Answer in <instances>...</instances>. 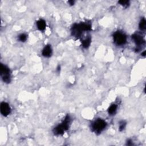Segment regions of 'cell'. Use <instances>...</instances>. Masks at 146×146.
<instances>
[{"label":"cell","instance_id":"obj_12","mask_svg":"<svg viewBox=\"0 0 146 146\" xmlns=\"http://www.w3.org/2000/svg\"><path fill=\"white\" fill-rule=\"evenodd\" d=\"M139 28L141 30H145L146 29V21L144 18H143L139 23Z\"/></svg>","mask_w":146,"mask_h":146},{"label":"cell","instance_id":"obj_15","mask_svg":"<svg viewBox=\"0 0 146 146\" xmlns=\"http://www.w3.org/2000/svg\"><path fill=\"white\" fill-rule=\"evenodd\" d=\"M126 123L124 122L123 121H122L119 124V129L120 131H122L123 129H124L125 127H126Z\"/></svg>","mask_w":146,"mask_h":146},{"label":"cell","instance_id":"obj_6","mask_svg":"<svg viewBox=\"0 0 146 146\" xmlns=\"http://www.w3.org/2000/svg\"><path fill=\"white\" fill-rule=\"evenodd\" d=\"M1 114L4 117H7L11 112V108L8 103L6 102H2L1 104V107H0Z\"/></svg>","mask_w":146,"mask_h":146},{"label":"cell","instance_id":"obj_3","mask_svg":"<svg viewBox=\"0 0 146 146\" xmlns=\"http://www.w3.org/2000/svg\"><path fill=\"white\" fill-rule=\"evenodd\" d=\"M106 126L107 123L102 119H98L92 123L91 128L92 131L96 134H100L102 131L104 130Z\"/></svg>","mask_w":146,"mask_h":146},{"label":"cell","instance_id":"obj_4","mask_svg":"<svg viewBox=\"0 0 146 146\" xmlns=\"http://www.w3.org/2000/svg\"><path fill=\"white\" fill-rule=\"evenodd\" d=\"M113 38L114 43L118 46L124 45L127 42L126 36L123 33L119 31L114 33L113 35Z\"/></svg>","mask_w":146,"mask_h":146},{"label":"cell","instance_id":"obj_8","mask_svg":"<svg viewBox=\"0 0 146 146\" xmlns=\"http://www.w3.org/2000/svg\"><path fill=\"white\" fill-rule=\"evenodd\" d=\"M43 56L45 57H50L52 54V49L50 45H46L42 50Z\"/></svg>","mask_w":146,"mask_h":146},{"label":"cell","instance_id":"obj_17","mask_svg":"<svg viewBox=\"0 0 146 146\" xmlns=\"http://www.w3.org/2000/svg\"><path fill=\"white\" fill-rule=\"evenodd\" d=\"M74 2H74V1H69V3L70 4V5H73L74 4Z\"/></svg>","mask_w":146,"mask_h":146},{"label":"cell","instance_id":"obj_18","mask_svg":"<svg viewBox=\"0 0 146 146\" xmlns=\"http://www.w3.org/2000/svg\"><path fill=\"white\" fill-rule=\"evenodd\" d=\"M142 56H144V57L145 56V51H144V52L142 53Z\"/></svg>","mask_w":146,"mask_h":146},{"label":"cell","instance_id":"obj_2","mask_svg":"<svg viewBox=\"0 0 146 146\" xmlns=\"http://www.w3.org/2000/svg\"><path fill=\"white\" fill-rule=\"evenodd\" d=\"M70 123V118L69 115H67L61 124H59L55 127L53 133L56 135H62L64 132L68 130Z\"/></svg>","mask_w":146,"mask_h":146},{"label":"cell","instance_id":"obj_7","mask_svg":"<svg viewBox=\"0 0 146 146\" xmlns=\"http://www.w3.org/2000/svg\"><path fill=\"white\" fill-rule=\"evenodd\" d=\"M132 39H133L134 42L138 47L143 46L145 43V41L143 37L139 34H134L132 36Z\"/></svg>","mask_w":146,"mask_h":146},{"label":"cell","instance_id":"obj_10","mask_svg":"<svg viewBox=\"0 0 146 146\" xmlns=\"http://www.w3.org/2000/svg\"><path fill=\"white\" fill-rule=\"evenodd\" d=\"M118 106L115 104H113V105H111L110 107L108 108V112L109 113V115H113L116 112V111L117 110Z\"/></svg>","mask_w":146,"mask_h":146},{"label":"cell","instance_id":"obj_14","mask_svg":"<svg viewBox=\"0 0 146 146\" xmlns=\"http://www.w3.org/2000/svg\"><path fill=\"white\" fill-rule=\"evenodd\" d=\"M119 4H120L121 5L123 6L124 7H127L129 4V2L128 1H124V0H122V1H119Z\"/></svg>","mask_w":146,"mask_h":146},{"label":"cell","instance_id":"obj_1","mask_svg":"<svg viewBox=\"0 0 146 146\" xmlns=\"http://www.w3.org/2000/svg\"><path fill=\"white\" fill-rule=\"evenodd\" d=\"M91 30V25L89 23L83 22L80 24L74 25L71 29L73 36L79 38L80 37L82 31H90Z\"/></svg>","mask_w":146,"mask_h":146},{"label":"cell","instance_id":"obj_13","mask_svg":"<svg viewBox=\"0 0 146 146\" xmlns=\"http://www.w3.org/2000/svg\"><path fill=\"white\" fill-rule=\"evenodd\" d=\"M19 40L21 42H25L27 39V36L25 34H21L18 37Z\"/></svg>","mask_w":146,"mask_h":146},{"label":"cell","instance_id":"obj_9","mask_svg":"<svg viewBox=\"0 0 146 146\" xmlns=\"http://www.w3.org/2000/svg\"><path fill=\"white\" fill-rule=\"evenodd\" d=\"M37 28H38L39 30L41 31L45 30L46 26V22L43 20H39L37 22Z\"/></svg>","mask_w":146,"mask_h":146},{"label":"cell","instance_id":"obj_11","mask_svg":"<svg viewBox=\"0 0 146 146\" xmlns=\"http://www.w3.org/2000/svg\"><path fill=\"white\" fill-rule=\"evenodd\" d=\"M82 46L84 48H87L89 47V46L90 45V43H91V38H86L84 40H83L82 41Z\"/></svg>","mask_w":146,"mask_h":146},{"label":"cell","instance_id":"obj_5","mask_svg":"<svg viewBox=\"0 0 146 146\" xmlns=\"http://www.w3.org/2000/svg\"><path fill=\"white\" fill-rule=\"evenodd\" d=\"M0 74L2 76V79L4 82H10V71L6 66L3 64H1L0 66Z\"/></svg>","mask_w":146,"mask_h":146},{"label":"cell","instance_id":"obj_16","mask_svg":"<svg viewBox=\"0 0 146 146\" xmlns=\"http://www.w3.org/2000/svg\"><path fill=\"white\" fill-rule=\"evenodd\" d=\"M132 141L130 140H129L127 141V145H133V143L131 142Z\"/></svg>","mask_w":146,"mask_h":146}]
</instances>
